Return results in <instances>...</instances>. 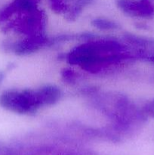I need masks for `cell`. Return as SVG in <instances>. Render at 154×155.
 Masks as SVG:
<instances>
[{"label": "cell", "instance_id": "1", "mask_svg": "<svg viewBox=\"0 0 154 155\" xmlns=\"http://www.w3.org/2000/svg\"><path fill=\"white\" fill-rule=\"evenodd\" d=\"M0 105L14 113L29 114L42 104L38 91L7 90L0 95Z\"/></svg>", "mask_w": 154, "mask_h": 155}, {"label": "cell", "instance_id": "2", "mask_svg": "<svg viewBox=\"0 0 154 155\" xmlns=\"http://www.w3.org/2000/svg\"><path fill=\"white\" fill-rule=\"evenodd\" d=\"M42 106L51 105L59 100L60 91L54 86H46L38 90Z\"/></svg>", "mask_w": 154, "mask_h": 155}, {"label": "cell", "instance_id": "3", "mask_svg": "<svg viewBox=\"0 0 154 155\" xmlns=\"http://www.w3.org/2000/svg\"><path fill=\"white\" fill-rule=\"evenodd\" d=\"M93 24L95 27L101 29V30H112L116 28L117 26L114 22L104 19H97L93 21Z\"/></svg>", "mask_w": 154, "mask_h": 155}, {"label": "cell", "instance_id": "4", "mask_svg": "<svg viewBox=\"0 0 154 155\" xmlns=\"http://www.w3.org/2000/svg\"><path fill=\"white\" fill-rule=\"evenodd\" d=\"M145 114L151 117H154V99L148 102L144 107Z\"/></svg>", "mask_w": 154, "mask_h": 155}, {"label": "cell", "instance_id": "5", "mask_svg": "<svg viewBox=\"0 0 154 155\" xmlns=\"http://www.w3.org/2000/svg\"><path fill=\"white\" fill-rule=\"evenodd\" d=\"M4 77H5L4 74H3L2 72H1V71H0V84H1V83L2 82V80H4Z\"/></svg>", "mask_w": 154, "mask_h": 155}]
</instances>
